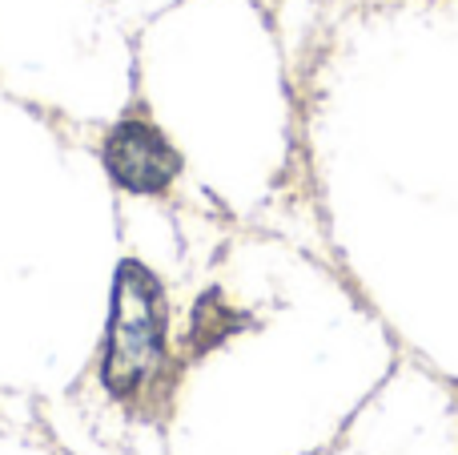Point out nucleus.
<instances>
[{
  "instance_id": "obj_1",
  "label": "nucleus",
  "mask_w": 458,
  "mask_h": 455,
  "mask_svg": "<svg viewBox=\"0 0 458 455\" xmlns=\"http://www.w3.org/2000/svg\"><path fill=\"white\" fill-rule=\"evenodd\" d=\"M161 355H165V290L149 266L125 258L113 279L101 383L117 399H133L153 383Z\"/></svg>"
},
{
  "instance_id": "obj_2",
  "label": "nucleus",
  "mask_w": 458,
  "mask_h": 455,
  "mask_svg": "<svg viewBox=\"0 0 458 455\" xmlns=\"http://www.w3.org/2000/svg\"><path fill=\"white\" fill-rule=\"evenodd\" d=\"M101 161L121 190L141 193V198L165 193L174 177L182 174V153L169 145V137L153 121L141 117H125L109 129L101 145Z\"/></svg>"
},
{
  "instance_id": "obj_3",
  "label": "nucleus",
  "mask_w": 458,
  "mask_h": 455,
  "mask_svg": "<svg viewBox=\"0 0 458 455\" xmlns=\"http://www.w3.org/2000/svg\"><path fill=\"white\" fill-rule=\"evenodd\" d=\"M237 327H242L237 311L222 306L217 295H206L198 303V311H193V347H198V351H209V347H217L222 339L233 335Z\"/></svg>"
}]
</instances>
